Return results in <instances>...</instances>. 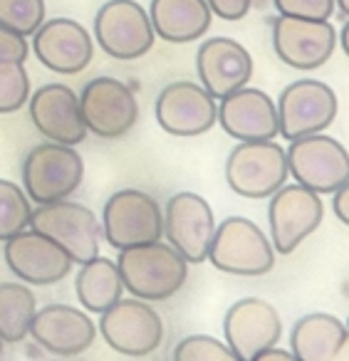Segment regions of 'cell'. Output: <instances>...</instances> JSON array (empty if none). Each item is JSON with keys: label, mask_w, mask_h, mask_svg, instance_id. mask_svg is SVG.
Segmentation results:
<instances>
[{"label": "cell", "mask_w": 349, "mask_h": 361, "mask_svg": "<svg viewBox=\"0 0 349 361\" xmlns=\"http://www.w3.org/2000/svg\"><path fill=\"white\" fill-rule=\"evenodd\" d=\"M37 312L35 292L23 282L0 285V341L18 344L30 331V322Z\"/></svg>", "instance_id": "cell-26"}, {"label": "cell", "mask_w": 349, "mask_h": 361, "mask_svg": "<svg viewBox=\"0 0 349 361\" xmlns=\"http://www.w3.org/2000/svg\"><path fill=\"white\" fill-rule=\"evenodd\" d=\"M28 334L55 356L85 354L97 339V324L72 305H47L35 312Z\"/></svg>", "instance_id": "cell-21"}, {"label": "cell", "mask_w": 349, "mask_h": 361, "mask_svg": "<svg viewBox=\"0 0 349 361\" xmlns=\"http://www.w3.org/2000/svg\"><path fill=\"white\" fill-rule=\"evenodd\" d=\"M278 129L288 141L322 134L337 116V94L319 80H297L278 99Z\"/></svg>", "instance_id": "cell-12"}, {"label": "cell", "mask_w": 349, "mask_h": 361, "mask_svg": "<svg viewBox=\"0 0 349 361\" xmlns=\"http://www.w3.org/2000/svg\"><path fill=\"white\" fill-rule=\"evenodd\" d=\"M196 72L201 87L213 99H223L230 92L248 87L253 77V57L233 37H208L196 52Z\"/></svg>", "instance_id": "cell-19"}, {"label": "cell", "mask_w": 349, "mask_h": 361, "mask_svg": "<svg viewBox=\"0 0 349 361\" xmlns=\"http://www.w3.org/2000/svg\"><path fill=\"white\" fill-rule=\"evenodd\" d=\"M117 267L124 290L144 302L169 300L186 285L189 277V262L169 243L161 240L119 250Z\"/></svg>", "instance_id": "cell-1"}, {"label": "cell", "mask_w": 349, "mask_h": 361, "mask_svg": "<svg viewBox=\"0 0 349 361\" xmlns=\"http://www.w3.org/2000/svg\"><path fill=\"white\" fill-rule=\"evenodd\" d=\"M75 292L87 312H92V314L107 312L124 295V282H122L117 262L102 255L82 262L75 277Z\"/></svg>", "instance_id": "cell-25"}, {"label": "cell", "mask_w": 349, "mask_h": 361, "mask_svg": "<svg viewBox=\"0 0 349 361\" xmlns=\"http://www.w3.org/2000/svg\"><path fill=\"white\" fill-rule=\"evenodd\" d=\"M218 121L235 141H275L278 129V106L255 87H240L223 97L218 104Z\"/></svg>", "instance_id": "cell-22"}, {"label": "cell", "mask_w": 349, "mask_h": 361, "mask_svg": "<svg viewBox=\"0 0 349 361\" xmlns=\"http://www.w3.org/2000/svg\"><path fill=\"white\" fill-rule=\"evenodd\" d=\"M30 231L55 240L72 262H87L100 255L102 223L92 208L75 201H55L32 208Z\"/></svg>", "instance_id": "cell-6"}, {"label": "cell", "mask_w": 349, "mask_h": 361, "mask_svg": "<svg viewBox=\"0 0 349 361\" xmlns=\"http://www.w3.org/2000/svg\"><path fill=\"white\" fill-rule=\"evenodd\" d=\"M332 211H334V216L339 218V221L344 223V226H349V180L344 183L339 191H334L332 193Z\"/></svg>", "instance_id": "cell-34"}, {"label": "cell", "mask_w": 349, "mask_h": 361, "mask_svg": "<svg viewBox=\"0 0 349 361\" xmlns=\"http://www.w3.org/2000/svg\"><path fill=\"white\" fill-rule=\"evenodd\" d=\"M3 257L13 275L25 285H55L65 280L72 270V257L50 240L47 235L37 231H23L6 240Z\"/></svg>", "instance_id": "cell-17"}, {"label": "cell", "mask_w": 349, "mask_h": 361, "mask_svg": "<svg viewBox=\"0 0 349 361\" xmlns=\"http://www.w3.org/2000/svg\"><path fill=\"white\" fill-rule=\"evenodd\" d=\"M347 336V324L327 312H312L295 322L290 331V346L297 361H329L342 339Z\"/></svg>", "instance_id": "cell-24"}, {"label": "cell", "mask_w": 349, "mask_h": 361, "mask_svg": "<svg viewBox=\"0 0 349 361\" xmlns=\"http://www.w3.org/2000/svg\"><path fill=\"white\" fill-rule=\"evenodd\" d=\"M32 52L57 75H80L95 57V37L72 18H50L32 32Z\"/></svg>", "instance_id": "cell-16"}, {"label": "cell", "mask_w": 349, "mask_h": 361, "mask_svg": "<svg viewBox=\"0 0 349 361\" xmlns=\"http://www.w3.org/2000/svg\"><path fill=\"white\" fill-rule=\"evenodd\" d=\"M0 351H3V341H0Z\"/></svg>", "instance_id": "cell-39"}, {"label": "cell", "mask_w": 349, "mask_h": 361, "mask_svg": "<svg viewBox=\"0 0 349 361\" xmlns=\"http://www.w3.org/2000/svg\"><path fill=\"white\" fill-rule=\"evenodd\" d=\"M87 131L100 139H119L139 121V102L129 85L117 77H95L80 92Z\"/></svg>", "instance_id": "cell-9"}, {"label": "cell", "mask_w": 349, "mask_h": 361, "mask_svg": "<svg viewBox=\"0 0 349 361\" xmlns=\"http://www.w3.org/2000/svg\"><path fill=\"white\" fill-rule=\"evenodd\" d=\"M223 334L225 344L243 361H250L260 351L278 344L283 336V319L268 300L243 297L225 312Z\"/></svg>", "instance_id": "cell-18"}, {"label": "cell", "mask_w": 349, "mask_h": 361, "mask_svg": "<svg viewBox=\"0 0 349 361\" xmlns=\"http://www.w3.org/2000/svg\"><path fill=\"white\" fill-rule=\"evenodd\" d=\"M288 176V154L275 141H240L225 161L228 188L250 201L270 198Z\"/></svg>", "instance_id": "cell-5"}, {"label": "cell", "mask_w": 349, "mask_h": 361, "mask_svg": "<svg viewBox=\"0 0 349 361\" xmlns=\"http://www.w3.org/2000/svg\"><path fill=\"white\" fill-rule=\"evenodd\" d=\"M102 238L114 250L146 245L164 238V208L139 188H122L102 208Z\"/></svg>", "instance_id": "cell-3"}, {"label": "cell", "mask_w": 349, "mask_h": 361, "mask_svg": "<svg viewBox=\"0 0 349 361\" xmlns=\"http://www.w3.org/2000/svg\"><path fill=\"white\" fill-rule=\"evenodd\" d=\"M288 171L295 183L317 196L334 193L349 180V151L327 134H312L290 141Z\"/></svg>", "instance_id": "cell-7"}, {"label": "cell", "mask_w": 349, "mask_h": 361, "mask_svg": "<svg viewBox=\"0 0 349 361\" xmlns=\"http://www.w3.org/2000/svg\"><path fill=\"white\" fill-rule=\"evenodd\" d=\"M337 30L329 20L278 16L273 20V50L292 70H317L332 57Z\"/></svg>", "instance_id": "cell-14"}, {"label": "cell", "mask_w": 349, "mask_h": 361, "mask_svg": "<svg viewBox=\"0 0 349 361\" xmlns=\"http://www.w3.org/2000/svg\"><path fill=\"white\" fill-rule=\"evenodd\" d=\"M45 13V0H0V27L32 37V32L47 20Z\"/></svg>", "instance_id": "cell-28"}, {"label": "cell", "mask_w": 349, "mask_h": 361, "mask_svg": "<svg viewBox=\"0 0 349 361\" xmlns=\"http://www.w3.org/2000/svg\"><path fill=\"white\" fill-rule=\"evenodd\" d=\"M32 206L28 193L18 183L0 178V243L30 228Z\"/></svg>", "instance_id": "cell-27"}, {"label": "cell", "mask_w": 349, "mask_h": 361, "mask_svg": "<svg viewBox=\"0 0 349 361\" xmlns=\"http://www.w3.org/2000/svg\"><path fill=\"white\" fill-rule=\"evenodd\" d=\"M337 40H339V45H342L344 55L349 57V18H347V20H344V25H342V30H339Z\"/></svg>", "instance_id": "cell-37"}, {"label": "cell", "mask_w": 349, "mask_h": 361, "mask_svg": "<svg viewBox=\"0 0 349 361\" xmlns=\"http://www.w3.org/2000/svg\"><path fill=\"white\" fill-rule=\"evenodd\" d=\"M100 334L124 356H149L164 341V319L144 300H124L100 314Z\"/></svg>", "instance_id": "cell-10"}, {"label": "cell", "mask_w": 349, "mask_h": 361, "mask_svg": "<svg viewBox=\"0 0 349 361\" xmlns=\"http://www.w3.org/2000/svg\"><path fill=\"white\" fill-rule=\"evenodd\" d=\"M329 361H349V324H347V336H344L342 344L337 346V351L329 356Z\"/></svg>", "instance_id": "cell-36"}, {"label": "cell", "mask_w": 349, "mask_h": 361, "mask_svg": "<svg viewBox=\"0 0 349 361\" xmlns=\"http://www.w3.org/2000/svg\"><path fill=\"white\" fill-rule=\"evenodd\" d=\"M334 8H337L344 18H349V0H334Z\"/></svg>", "instance_id": "cell-38"}, {"label": "cell", "mask_w": 349, "mask_h": 361, "mask_svg": "<svg viewBox=\"0 0 349 361\" xmlns=\"http://www.w3.org/2000/svg\"><path fill=\"white\" fill-rule=\"evenodd\" d=\"M30 55V45H28V37L16 35V32L0 27V60H16L25 62Z\"/></svg>", "instance_id": "cell-33"}, {"label": "cell", "mask_w": 349, "mask_h": 361, "mask_svg": "<svg viewBox=\"0 0 349 361\" xmlns=\"http://www.w3.org/2000/svg\"><path fill=\"white\" fill-rule=\"evenodd\" d=\"M28 102H30L28 109H30L32 124L47 141L65 146H77L85 141L87 126L82 119L80 97L72 87L50 82L32 92Z\"/></svg>", "instance_id": "cell-20"}, {"label": "cell", "mask_w": 349, "mask_h": 361, "mask_svg": "<svg viewBox=\"0 0 349 361\" xmlns=\"http://www.w3.org/2000/svg\"><path fill=\"white\" fill-rule=\"evenodd\" d=\"M250 361H297V356L288 349H280V346H270V349L260 351V354Z\"/></svg>", "instance_id": "cell-35"}, {"label": "cell", "mask_w": 349, "mask_h": 361, "mask_svg": "<svg viewBox=\"0 0 349 361\" xmlns=\"http://www.w3.org/2000/svg\"><path fill=\"white\" fill-rule=\"evenodd\" d=\"M30 99V75L25 62L0 60V114H13Z\"/></svg>", "instance_id": "cell-29"}, {"label": "cell", "mask_w": 349, "mask_h": 361, "mask_svg": "<svg viewBox=\"0 0 349 361\" xmlns=\"http://www.w3.org/2000/svg\"><path fill=\"white\" fill-rule=\"evenodd\" d=\"M174 361H243L225 341L208 334H191L176 344Z\"/></svg>", "instance_id": "cell-30"}, {"label": "cell", "mask_w": 349, "mask_h": 361, "mask_svg": "<svg viewBox=\"0 0 349 361\" xmlns=\"http://www.w3.org/2000/svg\"><path fill=\"white\" fill-rule=\"evenodd\" d=\"M159 126L171 136H201L218 121V104L201 85L179 80L159 92L154 104Z\"/></svg>", "instance_id": "cell-15"}, {"label": "cell", "mask_w": 349, "mask_h": 361, "mask_svg": "<svg viewBox=\"0 0 349 361\" xmlns=\"http://www.w3.org/2000/svg\"><path fill=\"white\" fill-rule=\"evenodd\" d=\"M95 40L105 55L131 62L144 57L154 47L156 32L141 3L107 0L95 16Z\"/></svg>", "instance_id": "cell-8"}, {"label": "cell", "mask_w": 349, "mask_h": 361, "mask_svg": "<svg viewBox=\"0 0 349 361\" xmlns=\"http://www.w3.org/2000/svg\"><path fill=\"white\" fill-rule=\"evenodd\" d=\"M280 16L304 18V20H329L334 8V0H273Z\"/></svg>", "instance_id": "cell-31"}, {"label": "cell", "mask_w": 349, "mask_h": 361, "mask_svg": "<svg viewBox=\"0 0 349 361\" xmlns=\"http://www.w3.org/2000/svg\"><path fill=\"white\" fill-rule=\"evenodd\" d=\"M213 233V208L203 196L181 191L169 198L164 206V238L189 265L208 260Z\"/></svg>", "instance_id": "cell-13"}, {"label": "cell", "mask_w": 349, "mask_h": 361, "mask_svg": "<svg viewBox=\"0 0 349 361\" xmlns=\"http://www.w3.org/2000/svg\"><path fill=\"white\" fill-rule=\"evenodd\" d=\"M85 180V161L75 146L45 141L28 151L23 161V191L37 206L65 201Z\"/></svg>", "instance_id": "cell-2"}, {"label": "cell", "mask_w": 349, "mask_h": 361, "mask_svg": "<svg viewBox=\"0 0 349 361\" xmlns=\"http://www.w3.org/2000/svg\"><path fill=\"white\" fill-rule=\"evenodd\" d=\"M215 18L220 20H228V23H235V20H243L253 6L258 0H206Z\"/></svg>", "instance_id": "cell-32"}, {"label": "cell", "mask_w": 349, "mask_h": 361, "mask_svg": "<svg viewBox=\"0 0 349 361\" xmlns=\"http://www.w3.org/2000/svg\"><path fill=\"white\" fill-rule=\"evenodd\" d=\"M324 218L322 198L309 188L292 183L270 196L268 203V226H270V243L273 250L290 255L295 252L314 231L319 228Z\"/></svg>", "instance_id": "cell-11"}, {"label": "cell", "mask_w": 349, "mask_h": 361, "mask_svg": "<svg viewBox=\"0 0 349 361\" xmlns=\"http://www.w3.org/2000/svg\"><path fill=\"white\" fill-rule=\"evenodd\" d=\"M208 260L215 270L238 277L268 275L275 265L273 243L253 221L230 216L215 226Z\"/></svg>", "instance_id": "cell-4"}, {"label": "cell", "mask_w": 349, "mask_h": 361, "mask_svg": "<svg viewBox=\"0 0 349 361\" xmlns=\"http://www.w3.org/2000/svg\"><path fill=\"white\" fill-rule=\"evenodd\" d=\"M146 13L156 37L171 45L199 40L213 23V13L206 0H151Z\"/></svg>", "instance_id": "cell-23"}]
</instances>
